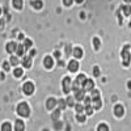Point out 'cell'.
<instances>
[{
  "instance_id": "cell-1",
  "label": "cell",
  "mask_w": 131,
  "mask_h": 131,
  "mask_svg": "<svg viewBox=\"0 0 131 131\" xmlns=\"http://www.w3.org/2000/svg\"><path fill=\"white\" fill-rule=\"evenodd\" d=\"M29 113H30V110H29V106H28L26 102L18 104V106H17V114L18 115H21V117H29Z\"/></svg>"
},
{
  "instance_id": "cell-2",
  "label": "cell",
  "mask_w": 131,
  "mask_h": 131,
  "mask_svg": "<svg viewBox=\"0 0 131 131\" xmlns=\"http://www.w3.org/2000/svg\"><path fill=\"white\" fill-rule=\"evenodd\" d=\"M128 49H130V46L126 45V46L123 47V50H122V54H121L122 59H123V66H128V64H130V60H131V55H130Z\"/></svg>"
},
{
  "instance_id": "cell-3",
  "label": "cell",
  "mask_w": 131,
  "mask_h": 131,
  "mask_svg": "<svg viewBox=\"0 0 131 131\" xmlns=\"http://www.w3.org/2000/svg\"><path fill=\"white\" fill-rule=\"evenodd\" d=\"M23 91H24V93L25 94H31L33 92H34V85H33V83H30V81H28V83H25L24 84V86H23Z\"/></svg>"
},
{
  "instance_id": "cell-4",
  "label": "cell",
  "mask_w": 131,
  "mask_h": 131,
  "mask_svg": "<svg viewBox=\"0 0 131 131\" xmlns=\"http://www.w3.org/2000/svg\"><path fill=\"white\" fill-rule=\"evenodd\" d=\"M83 86H84V92H89V91H93L94 83L92 80H85V83L83 84Z\"/></svg>"
},
{
  "instance_id": "cell-5",
  "label": "cell",
  "mask_w": 131,
  "mask_h": 131,
  "mask_svg": "<svg viewBox=\"0 0 131 131\" xmlns=\"http://www.w3.org/2000/svg\"><path fill=\"white\" fill-rule=\"evenodd\" d=\"M70 84H71V79L70 78H64L63 79V91H64V93L70 92Z\"/></svg>"
},
{
  "instance_id": "cell-6",
  "label": "cell",
  "mask_w": 131,
  "mask_h": 131,
  "mask_svg": "<svg viewBox=\"0 0 131 131\" xmlns=\"http://www.w3.org/2000/svg\"><path fill=\"white\" fill-rule=\"evenodd\" d=\"M57 102H58V101L55 100V98H52V97H51V98H49L47 102H46V107L49 109V110H52V109L57 106Z\"/></svg>"
},
{
  "instance_id": "cell-7",
  "label": "cell",
  "mask_w": 131,
  "mask_h": 131,
  "mask_svg": "<svg viewBox=\"0 0 131 131\" xmlns=\"http://www.w3.org/2000/svg\"><path fill=\"white\" fill-rule=\"evenodd\" d=\"M78 68H79V63H78V60H71V62L68 63V70H70L71 72L78 71Z\"/></svg>"
},
{
  "instance_id": "cell-8",
  "label": "cell",
  "mask_w": 131,
  "mask_h": 131,
  "mask_svg": "<svg viewBox=\"0 0 131 131\" xmlns=\"http://www.w3.org/2000/svg\"><path fill=\"white\" fill-rule=\"evenodd\" d=\"M84 97H85L84 89H78V91H75V98H76V100L81 101V100H84Z\"/></svg>"
},
{
  "instance_id": "cell-9",
  "label": "cell",
  "mask_w": 131,
  "mask_h": 131,
  "mask_svg": "<svg viewBox=\"0 0 131 131\" xmlns=\"http://www.w3.org/2000/svg\"><path fill=\"white\" fill-rule=\"evenodd\" d=\"M15 130H16V131H24V130H25V125H24V122L21 121V119H17V121H16V123H15Z\"/></svg>"
},
{
  "instance_id": "cell-10",
  "label": "cell",
  "mask_w": 131,
  "mask_h": 131,
  "mask_svg": "<svg viewBox=\"0 0 131 131\" xmlns=\"http://www.w3.org/2000/svg\"><path fill=\"white\" fill-rule=\"evenodd\" d=\"M43 64H45L46 68H51L52 66H54V59L51 57H46L45 60H43Z\"/></svg>"
},
{
  "instance_id": "cell-11",
  "label": "cell",
  "mask_w": 131,
  "mask_h": 131,
  "mask_svg": "<svg viewBox=\"0 0 131 131\" xmlns=\"http://www.w3.org/2000/svg\"><path fill=\"white\" fill-rule=\"evenodd\" d=\"M114 114H115L117 117H122V115H123V106L115 105V107H114Z\"/></svg>"
},
{
  "instance_id": "cell-12",
  "label": "cell",
  "mask_w": 131,
  "mask_h": 131,
  "mask_svg": "<svg viewBox=\"0 0 131 131\" xmlns=\"http://www.w3.org/2000/svg\"><path fill=\"white\" fill-rule=\"evenodd\" d=\"M23 66L25 68H29L31 66V58L30 57H23Z\"/></svg>"
},
{
  "instance_id": "cell-13",
  "label": "cell",
  "mask_w": 131,
  "mask_h": 131,
  "mask_svg": "<svg viewBox=\"0 0 131 131\" xmlns=\"http://www.w3.org/2000/svg\"><path fill=\"white\" fill-rule=\"evenodd\" d=\"M16 49H17V45H16L15 42H9L8 45H7V51L10 52V54H12L13 51H16Z\"/></svg>"
},
{
  "instance_id": "cell-14",
  "label": "cell",
  "mask_w": 131,
  "mask_h": 131,
  "mask_svg": "<svg viewBox=\"0 0 131 131\" xmlns=\"http://www.w3.org/2000/svg\"><path fill=\"white\" fill-rule=\"evenodd\" d=\"M73 55H75L76 59L81 58V57H83V50H81L80 47H75V49H73Z\"/></svg>"
},
{
  "instance_id": "cell-15",
  "label": "cell",
  "mask_w": 131,
  "mask_h": 131,
  "mask_svg": "<svg viewBox=\"0 0 131 131\" xmlns=\"http://www.w3.org/2000/svg\"><path fill=\"white\" fill-rule=\"evenodd\" d=\"M31 5H33V8H36V9H41L43 7V3L41 2V0H34V2H31Z\"/></svg>"
},
{
  "instance_id": "cell-16",
  "label": "cell",
  "mask_w": 131,
  "mask_h": 131,
  "mask_svg": "<svg viewBox=\"0 0 131 131\" xmlns=\"http://www.w3.org/2000/svg\"><path fill=\"white\" fill-rule=\"evenodd\" d=\"M16 52H17V55H18V57H23V55H24V52H25L24 46H23V45H18L17 49H16Z\"/></svg>"
},
{
  "instance_id": "cell-17",
  "label": "cell",
  "mask_w": 131,
  "mask_h": 131,
  "mask_svg": "<svg viewBox=\"0 0 131 131\" xmlns=\"http://www.w3.org/2000/svg\"><path fill=\"white\" fill-rule=\"evenodd\" d=\"M23 0H13V7L16 9H23Z\"/></svg>"
},
{
  "instance_id": "cell-18",
  "label": "cell",
  "mask_w": 131,
  "mask_h": 131,
  "mask_svg": "<svg viewBox=\"0 0 131 131\" xmlns=\"http://www.w3.org/2000/svg\"><path fill=\"white\" fill-rule=\"evenodd\" d=\"M102 106L101 98H97V100H93V109H100Z\"/></svg>"
},
{
  "instance_id": "cell-19",
  "label": "cell",
  "mask_w": 131,
  "mask_h": 131,
  "mask_svg": "<svg viewBox=\"0 0 131 131\" xmlns=\"http://www.w3.org/2000/svg\"><path fill=\"white\" fill-rule=\"evenodd\" d=\"M85 80H86V79H85V76H84V75H79V76H78V79H76L75 81L78 83L79 85H83V84L85 83Z\"/></svg>"
},
{
  "instance_id": "cell-20",
  "label": "cell",
  "mask_w": 131,
  "mask_h": 131,
  "mask_svg": "<svg viewBox=\"0 0 131 131\" xmlns=\"http://www.w3.org/2000/svg\"><path fill=\"white\" fill-rule=\"evenodd\" d=\"M122 10H123L125 16H130L131 15V7L130 5H123L122 7Z\"/></svg>"
},
{
  "instance_id": "cell-21",
  "label": "cell",
  "mask_w": 131,
  "mask_h": 131,
  "mask_svg": "<svg viewBox=\"0 0 131 131\" xmlns=\"http://www.w3.org/2000/svg\"><path fill=\"white\" fill-rule=\"evenodd\" d=\"M2 131H12V126H10V123L5 122L2 125Z\"/></svg>"
},
{
  "instance_id": "cell-22",
  "label": "cell",
  "mask_w": 131,
  "mask_h": 131,
  "mask_svg": "<svg viewBox=\"0 0 131 131\" xmlns=\"http://www.w3.org/2000/svg\"><path fill=\"white\" fill-rule=\"evenodd\" d=\"M57 105L59 106V110H63V109L67 106V102H66L64 100H59V101L57 102Z\"/></svg>"
},
{
  "instance_id": "cell-23",
  "label": "cell",
  "mask_w": 131,
  "mask_h": 131,
  "mask_svg": "<svg viewBox=\"0 0 131 131\" xmlns=\"http://www.w3.org/2000/svg\"><path fill=\"white\" fill-rule=\"evenodd\" d=\"M93 46H94V49H96V50L100 49L101 43H100V39H98V38H93Z\"/></svg>"
},
{
  "instance_id": "cell-24",
  "label": "cell",
  "mask_w": 131,
  "mask_h": 131,
  "mask_svg": "<svg viewBox=\"0 0 131 131\" xmlns=\"http://www.w3.org/2000/svg\"><path fill=\"white\" fill-rule=\"evenodd\" d=\"M97 98H100V92L93 89L92 91V100H97Z\"/></svg>"
},
{
  "instance_id": "cell-25",
  "label": "cell",
  "mask_w": 131,
  "mask_h": 131,
  "mask_svg": "<svg viewBox=\"0 0 131 131\" xmlns=\"http://www.w3.org/2000/svg\"><path fill=\"white\" fill-rule=\"evenodd\" d=\"M97 131H109V127H107V125H105V123H101L100 126H98Z\"/></svg>"
},
{
  "instance_id": "cell-26",
  "label": "cell",
  "mask_w": 131,
  "mask_h": 131,
  "mask_svg": "<svg viewBox=\"0 0 131 131\" xmlns=\"http://www.w3.org/2000/svg\"><path fill=\"white\" fill-rule=\"evenodd\" d=\"M13 73H15V76H16V78H20V76H23L24 71L21 70V68H16V70L13 71Z\"/></svg>"
},
{
  "instance_id": "cell-27",
  "label": "cell",
  "mask_w": 131,
  "mask_h": 131,
  "mask_svg": "<svg viewBox=\"0 0 131 131\" xmlns=\"http://www.w3.org/2000/svg\"><path fill=\"white\" fill-rule=\"evenodd\" d=\"M9 63L12 64V66H17V64H18V59H17V57H10Z\"/></svg>"
},
{
  "instance_id": "cell-28",
  "label": "cell",
  "mask_w": 131,
  "mask_h": 131,
  "mask_svg": "<svg viewBox=\"0 0 131 131\" xmlns=\"http://www.w3.org/2000/svg\"><path fill=\"white\" fill-rule=\"evenodd\" d=\"M84 109H85V113L88 114V115H91V114L93 113V107H92L91 105H86V106H85Z\"/></svg>"
},
{
  "instance_id": "cell-29",
  "label": "cell",
  "mask_w": 131,
  "mask_h": 131,
  "mask_svg": "<svg viewBox=\"0 0 131 131\" xmlns=\"http://www.w3.org/2000/svg\"><path fill=\"white\" fill-rule=\"evenodd\" d=\"M59 115H60V110L58 109V110H55V112L52 113V115H51V117H52V119H55V121H57V119L59 118Z\"/></svg>"
},
{
  "instance_id": "cell-30",
  "label": "cell",
  "mask_w": 131,
  "mask_h": 131,
  "mask_svg": "<svg viewBox=\"0 0 131 131\" xmlns=\"http://www.w3.org/2000/svg\"><path fill=\"white\" fill-rule=\"evenodd\" d=\"M76 118H78V121H79V122H84V121H85V115L81 114V113H79Z\"/></svg>"
},
{
  "instance_id": "cell-31",
  "label": "cell",
  "mask_w": 131,
  "mask_h": 131,
  "mask_svg": "<svg viewBox=\"0 0 131 131\" xmlns=\"http://www.w3.org/2000/svg\"><path fill=\"white\" fill-rule=\"evenodd\" d=\"M31 46V41L30 39H25V43H24V49L26 50V49H29Z\"/></svg>"
},
{
  "instance_id": "cell-32",
  "label": "cell",
  "mask_w": 131,
  "mask_h": 131,
  "mask_svg": "<svg viewBox=\"0 0 131 131\" xmlns=\"http://www.w3.org/2000/svg\"><path fill=\"white\" fill-rule=\"evenodd\" d=\"M66 102H67V105H70V106H73V105H75V102H73V98H72V97H68Z\"/></svg>"
},
{
  "instance_id": "cell-33",
  "label": "cell",
  "mask_w": 131,
  "mask_h": 131,
  "mask_svg": "<svg viewBox=\"0 0 131 131\" xmlns=\"http://www.w3.org/2000/svg\"><path fill=\"white\" fill-rule=\"evenodd\" d=\"M75 107H76V112H78V113H81L84 110V106L83 105H76Z\"/></svg>"
},
{
  "instance_id": "cell-34",
  "label": "cell",
  "mask_w": 131,
  "mask_h": 131,
  "mask_svg": "<svg viewBox=\"0 0 131 131\" xmlns=\"http://www.w3.org/2000/svg\"><path fill=\"white\" fill-rule=\"evenodd\" d=\"M93 75L96 76V78H97V76H100V70H98V67H94L93 68Z\"/></svg>"
},
{
  "instance_id": "cell-35",
  "label": "cell",
  "mask_w": 131,
  "mask_h": 131,
  "mask_svg": "<svg viewBox=\"0 0 131 131\" xmlns=\"http://www.w3.org/2000/svg\"><path fill=\"white\" fill-rule=\"evenodd\" d=\"M91 97H84V102H85V106L86 105H91Z\"/></svg>"
},
{
  "instance_id": "cell-36",
  "label": "cell",
  "mask_w": 131,
  "mask_h": 131,
  "mask_svg": "<svg viewBox=\"0 0 131 131\" xmlns=\"http://www.w3.org/2000/svg\"><path fill=\"white\" fill-rule=\"evenodd\" d=\"M72 2H73V0H63V4L67 5V7H70V5L72 4Z\"/></svg>"
},
{
  "instance_id": "cell-37",
  "label": "cell",
  "mask_w": 131,
  "mask_h": 131,
  "mask_svg": "<svg viewBox=\"0 0 131 131\" xmlns=\"http://www.w3.org/2000/svg\"><path fill=\"white\" fill-rule=\"evenodd\" d=\"M79 86H80V85H79L78 83L73 81V84H72V89H73V91H78V89H79Z\"/></svg>"
},
{
  "instance_id": "cell-38",
  "label": "cell",
  "mask_w": 131,
  "mask_h": 131,
  "mask_svg": "<svg viewBox=\"0 0 131 131\" xmlns=\"http://www.w3.org/2000/svg\"><path fill=\"white\" fill-rule=\"evenodd\" d=\"M3 67H4V70H5V71H8V70H9V64L5 62V63L3 64Z\"/></svg>"
},
{
  "instance_id": "cell-39",
  "label": "cell",
  "mask_w": 131,
  "mask_h": 131,
  "mask_svg": "<svg viewBox=\"0 0 131 131\" xmlns=\"http://www.w3.org/2000/svg\"><path fill=\"white\" fill-rule=\"evenodd\" d=\"M55 128H57V130L62 128V123H60V122H57V123H55Z\"/></svg>"
},
{
  "instance_id": "cell-40",
  "label": "cell",
  "mask_w": 131,
  "mask_h": 131,
  "mask_svg": "<svg viewBox=\"0 0 131 131\" xmlns=\"http://www.w3.org/2000/svg\"><path fill=\"white\" fill-rule=\"evenodd\" d=\"M36 52H37L36 50H30V55H29V57H30V58H31V57H34V55H36Z\"/></svg>"
},
{
  "instance_id": "cell-41",
  "label": "cell",
  "mask_w": 131,
  "mask_h": 131,
  "mask_svg": "<svg viewBox=\"0 0 131 131\" xmlns=\"http://www.w3.org/2000/svg\"><path fill=\"white\" fill-rule=\"evenodd\" d=\"M4 28V20H0V30Z\"/></svg>"
},
{
  "instance_id": "cell-42",
  "label": "cell",
  "mask_w": 131,
  "mask_h": 131,
  "mask_svg": "<svg viewBox=\"0 0 131 131\" xmlns=\"http://www.w3.org/2000/svg\"><path fill=\"white\" fill-rule=\"evenodd\" d=\"M75 2H78V3H83V0H75Z\"/></svg>"
},
{
  "instance_id": "cell-43",
  "label": "cell",
  "mask_w": 131,
  "mask_h": 131,
  "mask_svg": "<svg viewBox=\"0 0 131 131\" xmlns=\"http://www.w3.org/2000/svg\"><path fill=\"white\" fill-rule=\"evenodd\" d=\"M125 2H126V3H131V0H125Z\"/></svg>"
},
{
  "instance_id": "cell-44",
  "label": "cell",
  "mask_w": 131,
  "mask_h": 131,
  "mask_svg": "<svg viewBox=\"0 0 131 131\" xmlns=\"http://www.w3.org/2000/svg\"><path fill=\"white\" fill-rule=\"evenodd\" d=\"M0 13H2V8H0Z\"/></svg>"
},
{
  "instance_id": "cell-45",
  "label": "cell",
  "mask_w": 131,
  "mask_h": 131,
  "mask_svg": "<svg viewBox=\"0 0 131 131\" xmlns=\"http://www.w3.org/2000/svg\"><path fill=\"white\" fill-rule=\"evenodd\" d=\"M43 131H49V130H43Z\"/></svg>"
}]
</instances>
